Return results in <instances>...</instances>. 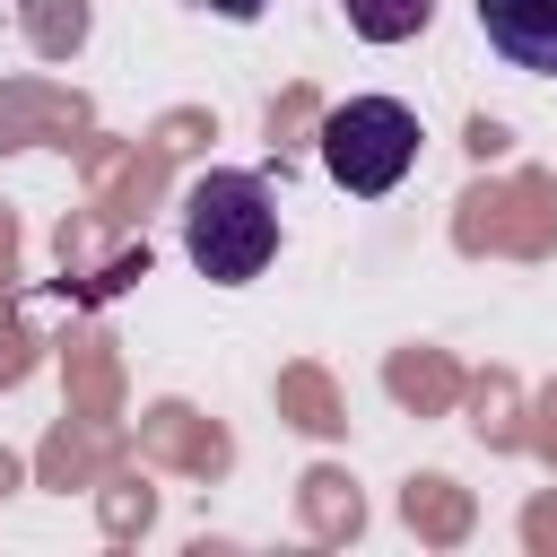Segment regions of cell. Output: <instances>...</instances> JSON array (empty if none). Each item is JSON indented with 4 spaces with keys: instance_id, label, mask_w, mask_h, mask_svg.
<instances>
[{
    "instance_id": "cell-4",
    "label": "cell",
    "mask_w": 557,
    "mask_h": 557,
    "mask_svg": "<svg viewBox=\"0 0 557 557\" xmlns=\"http://www.w3.org/2000/svg\"><path fill=\"white\" fill-rule=\"evenodd\" d=\"M339 9H348V35H366V44H409L435 17V0H339Z\"/></svg>"
},
{
    "instance_id": "cell-5",
    "label": "cell",
    "mask_w": 557,
    "mask_h": 557,
    "mask_svg": "<svg viewBox=\"0 0 557 557\" xmlns=\"http://www.w3.org/2000/svg\"><path fill=\"white\" fill-rule=\"evenodd\" d=\"M200 9H209V17H235V26H244V17H261L270 0H200Z\"/></svg>"
},
{
    "instance_id": "cell-1",
    "label": "cell",
    "mask_w": 557,
    "mask_h": 557,
    "mask_svg": "<svg viewBox=\"0 0 557 557\" xmlns=\"http://www.w3.org/2000/svg\"><path fill=\"white\" fill-rule=\"evenodd\" d=\"M183 252H191V270L218 278V287L261 278L270 252H278V200H270V183L244 174V165H209V174L183 191Z\"/></svg>"
},
{
    "instance_id": "cell-3",
    "label": "cell",
    "mask_w": 557,
    "mask_h": 557,
    "mask_svg": "<svg viewBox=\"0 0 557 557\" xmlns=\"http://www.w3.org/2000/svg\"><path fill=\"white\" fill-rule=\"evenodd\" d=\"M479 35L531 70V78H557V0H479Z\"/></svg>"
},
{
    "instance_id": "cell-2",
    "label": "cell",
    "mask_w": 557,
    "mask_h": 557,
    "mask_svg": "<svg viewBox=\"0 0 557 557\" xmlns=\"http://www.w3.org/2000/svg\"><path fill=\"white\" fill-rule=\"evenodd\" d=\"M418 113L400 104V96H348V104H331L322 113V174L339 183V191H357V200H374V191H392L409 165H418Z\"/></svg>"
}]
</instances>
